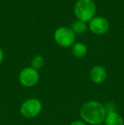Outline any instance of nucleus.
Wrapping results in <instances>:
<instances>
[{"instance_id":"f03ea898","label":"nucleus","mask_w":124,"mask_h":125,"mask_svg":"<svg viewBox=\"0 0 124 125\" xmlns=\"http://www.w3.org/2000/svg\"><path fill=\"white\" fill-rule=\"evenodd\" d=\"M74 15L77 20L89 22L96 15V4L93 0H77L74 4Z\"/></svg>"},{"instance_id":"39448f33","label":"nucleus","mask_w":124,"mask_h":125,"mask_svg":"<svg viewBox=\"0 0 124 125\" xmlns=\"http://www.w3.org/2000/svg\"><path fill=\"white\" fill-rule=\"evenodd\" d=\"M19 82L26 88H31L37 85L39 81L40 75L38 70L28 66L25 67L20 72L18 76Z\"/></svg>"},{"instance_id":"7ed1b4c3","label":"nucleus","mask_w":124,"mask_h":125,"mask_svg":"<svg viewBox=\"0 0 124 125\" xmlns=\"http://www.w3.org/2000/svg\"><path fill=\"white\" fill-rule=\"evenodd\" d=\"M54 39L59 46L62 48H70L76 43V34L71 27L60 26L54 32Z\"/></svg>"},{"instance_id":"0eeeda50","label":"nucleus","mask_w":124,"mask_h":125,"mask_svg":"<svg viewBox=\"0 0 124 125\" xmlns=\"http://www.w3.org/2000/svg\"><path fill=\"white\" fill-rule=\"evenodd\" d=\"M107 77V72L104 66L96 65L93 66L89 72V77L91 81L96 84H101L105 81Z\"/></svg>"},{"instance_id":"1a4fd4ad","label":"nucleus","mask_w":124,"mask_h":125,"mask_svg":"<svg viewBox=\"0 0 124 125\" xmlns=\"http://www.w3.org/2000/svg\"><path fill=\"white\" fill-rule=\"evenodd\" d=\"M71 48L72 54L76 58H83L88 51L87 45L81 42H76Z\"/></svg>"},{"instance_id":"9b49d317","label":"nucleus","mask_w":124,"mask_h":125,"mask_svg":"<svg viewBox=\"0 0 124 125\" xmlns=\"http://www.w3.org/2000/svg\"><path fill=\"white\" fill-rule=\"evenodd\" d=\"M44 58L40 54H37V55L33 56L32 59L31 61V67L34 68L36 70H39L44 66Z\"/></svg>"},{"instance_id":"ddd939ff","label":"nucleus","mask_w":124,"mask_h":125,"mask_svg":"<svg viewBox=\"0 0 124 125\" xmlns=\"http://www.w3.org/2000/svg\"><path fill=\"white\" fill-rule=\"evenodd\" d=\"M3 59H4V53H3V50H2V48L0 47V65L2 64Z\"/></svg>"},{"instance_id":"423d86ee","label":"nucleus","mask_w":124,"mask_h":125,"mask_svg":"<svg viewBox=\"0 0 124 125\" xmlns=\"http://www.w3.org/2000/svg\"><path fill=\"white\" fill-rule=\"evenodd\" d=\"M88 28L90 31L95 35H104L110 29V22L105 17L95 15L89 22Z\"/></svg>"},{"instance_id":"9d476101","label":"nucleus","mask_w":124,"mask_h":125,"mask_svg":"<svg viewBox=\"0 0 124 125\" xmlns=\"http://www.w3.org/2000/svg\"><path fill=\"white\" fill-rule=\"evenodd\" d=\"M88 26L87 25L86 22H83L82 21L76 20V21H74L71 26V29L72 30V31L75 34H83L85 33L88 30Z\"/></svg>"},{"instance_id":"20e7f679","label":"nucleus","mask_w":124,"mask_h":125,"mask_svg":"<svg viewBox=\"0 0 124 125\" xmlns=\"http://www.w3.org/2000/svg\"><path fill=\"white\" fill-rule=\"evenodd\" d=\"M43 103L38 98H29L21 104L20 107V114L26 118H34L41 113Z\"/></svg>"},{"instance_id":"6e6552de","label":"nucleus","mask_w":124,"mask_h":125,"mask_svg":"<svg viewBox=\"0 0 124 125\" xmlns=\"http://www.w3.org/2000/svg\"><path fill=\"white\" fill-rule=\"evenodd\" d=\"M105 125H124L123 117L117 112H111L106 114Z\"/></svg>"},{"instance_id":"f257e3e1","label":"nucleus","mask_w":124,"mask_h":125,"mask_svg":"<svg viewBox=\"0 0 124 125\" xmlns=\"http://www.w3.org/2000/svg\"><path fill=\"white\" fill-rule=\"evenodd\" d=\"M80 117L87 124L98 125L103 124L106 117L105 105L96 100H89L83 104L80 108Z\"/></svg>"},{"instance_id":"f8f14e48","label":"nucleus","mask_w":124,"mask_h":125,"mask_svg":"<svg viewBox=\"0 0 124 125\" xmlns=\"http://www.w3.org/2000/svg\"><path fill=\"white\" fill-rule=\"evenodd\" d=\"M69 125H88L86 123H84L83 120H75L71 122Z\"/></svg>"},{"instance_id":"4468645a","label":"nucleus","mask_w":124,"mask_h":125,"mask_svg":"<svg viewBox=\"0 0 124 125\" xmlns=\"http://www.w3.org/2000/svg\"><path fill=\"white\" fill-rule=\"evenodd\" d=\"M98 125H105V124H98Z\"/></svg>"}]
</instances>
